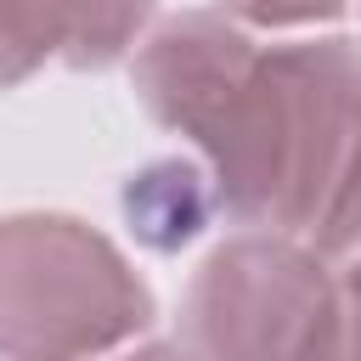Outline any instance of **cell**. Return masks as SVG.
Here are the masks:
<instances>
[{
    "instance_id": "obj_7",
    "label": "cell",
    "mask_w": 361,
    "mask_h": 361,
    "mask_svg": "<svg viewBox=\"0 0 361 361\" xmlns=\"http://www.w3.org/2000/svg\"><path fill=\"white\" fill-rule=\"evenodd\" d=\"M316 361H361V259H350V271L338 276V310Z\"/></svg>"
},
{
    "instance_id": "obj_2",
    "label": "cell",
    "mask_w": 361,
    "mask_h": 361,
    "mask_svg": "<svg viewBox=\"0 0 361 361\" xmlns=\"http://www.w3.org/2000/svg\"><path fill=\"white\" fill-rule=\"evenodd\" d=\"M152 322L130 259L73 214L0 220V355L96 361Z\"/></svg>"
},
{
    "instance_id": "obj_9",
    "label": "cell",
    "mask_w": 361,
    "mask_h": 361,
    "mask_svg": "<svg viewBox=\"0 0 361 361\" xmlns=\"http://www.w3.org/2000/svg\"><path fill=\"white\" fill-rule=\"evenodd\" d=\"M130 361H192L180 344H147V350H135Z\"/></svg>"
},
{
    "instance_id": "obj_5",
    "label": "cell",
    "mask_w": 361,
    "mask_h": 361,
    "mask_svg": "<svg viewBox=\"0 0 361 361\" xmlns=\"http://www.w3.org/2000/svg\"><path fill=\"white\" fill-rule=\"evenodd\" d=\"M141 186L158 192V203L124 192V209H130L135 231H141L152 248H180V243L203 226V192H197V175H192L186 164H158V169L141 175Z\"/></svg>"
},
{
    "instance_id": "obj_3",
    "label": "cell",
    "mask_w": 361,
    "mask_h": 361,
    "mask_svg": "<svg viewBox=\"0 0 361 361\" xmlns=\"http://www.w3.org/2000/svg\"><path fill=\"white\" fill-rule=\"evenodd\" d=\"M338 310V276L322 254L276 231L220 243L180 305L192 361H316Z\"/></svg>"
},
{
    "instance_id": "obj_4",
    "label": "cell",
    "mask_w": 361,
    "mask_h": 361,
    "mask_svg": "<svg viewBox=\"0 0 361 361\" xmlns=\"http://www.w3.org/2000/svg\"><path fill=\"white\" fill-rule=\"evenodd\" d=\"M147 11L152 0H0V90L23 85L45 62H118Z\"/></svg>"
},
{
    "instance_id": "obj_8",
    "label": "cell",
    "mask_w": 361,
    "mask_h": 361,
    "mask_svg": "<svg viewBox=\"0 0 361 361\" xmlns=\"http://www.w3.org/2000/svg\"><path fill=\"white\" fill-rule=\"evenodd\" d=\"M220 6L259 28H293V23H322V17L344 11V0H220Z\"/></svg>"
},
{
    "instance_id": "obj_6",
    "label": "cell",
    "mask_w": 361,
    "mask_h": 361,
    "mask_svg": "<svg viewBox=\"0 0 361 361\" xmlns=\"http://www.w3.org/2000/svg\"><path fill=\"white\" fill-rule=\"evenodd\" d=\"M316 254L322 259H361V158H355L338 203L327 209V220L316 231Z\"/></svg>"
},
{
    "instance_id": "obj_1",
    "label": "cell",
    "mask_w": 361,
    "mask_h": 361,
    "mask_svg": "<svg viewBox=\"0 0 361 361\" xmlns=\"http://www.w3.org/2000/svg\"><path fill=\"white\" fill-rule=\"evenodd\" d=\"M147 113L209 158L214 203L259 231H322L361 158V45H254L180 11L135 56Z\"/></svg>"
}]
</instances>
